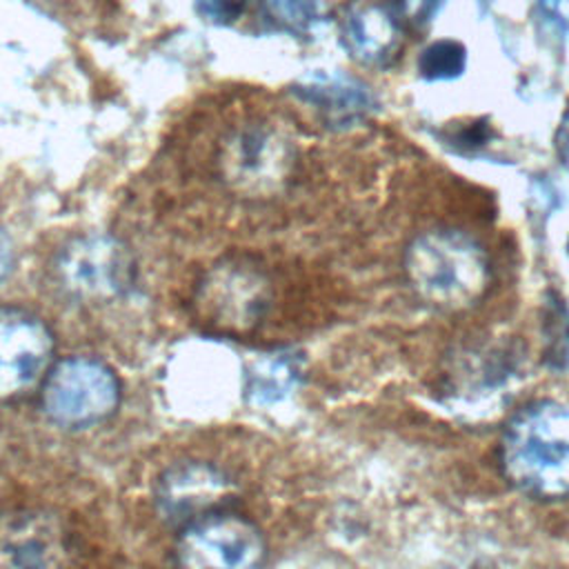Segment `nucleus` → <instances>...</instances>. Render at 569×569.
Listing matches in <instances>:
<instances>
[{"label":"nucleus","mask_w":569,"mask_h":569,"mask_svg":"<svg viewBox=\"0 0 569 569\" xmlns=\"http://www.w3.org/2000/svg\"><path fill=\"white\" fill-rule=\"evenodd\" d=\"M505 476L536 498L569 496V405L536 400L502 433Z\"/></svg>","instance_id":"obj_1"},{"label":"nucleus","mask_w":569,"mask_h":569,"mask_svg":"<svg viewBox=\"0 0 569 569\" xmlns=\"http://www.w3.org/2000/svg\"><path fill=\"white\" fill-rule=\"evenodd\" d=\"M407 276L422 300L440 309L473 305L487 287L482 247L458 229H433L407 249Z\"/></svg>","instance_id":"obj_2"},{"label":"nucleus","mask_w":569,"mask_h":569,"mask_svg":"<svg viewBox=\"0 0 569 569\" xmlns=\"http://www.w3.org/2000/svg\"><path fill=\"white\" fill-rule=\"evenodd\" d=\"M120 400L116 373L89 356H71L49 367L42 378L44 416L64 429H84L107 420Z\"/></svg>","instance_id":"obj_3"},{"label":"nucleus","mask_w":569,"mask_h":569,"mask_svg":"<svg viewBox=\"0 0 569 569\" xmlns=\"http://www.w3.org/2000/svg\"><path fill=\"white\" fill-rule=\"evenodd\" d=\"M222 180L244 196L276 193L293 167V149L282 131L267 122L236 129L220 153Z\"/></svg>","instance_id":"obj_4"},{"label":"nucleus","mask_w":569,"mask_h":569,"mask_svg":"<svg viewBox=\"0 0 569 569\" xmlns=\"http://www.w3.org/2000/svg\"><path fill=\"white\" fill-rule=\"evenodd\" d=\"M264 553L260 529L251 520L220 509L184 525L176 545L178 562L184 567H258Z\"/></svg>","instance_id":"obj_5"},{"label":"nucleus","mask_w":569,"mask_h":569,"mask_svg":"<svg viewBox=\"0 0 569 569\" xmlns=\"http://www.w3.org/2000/svg\"><path fill=\"white\" fill-rule=\"evenodd\" d=\"M60 282L84 300L118 298L131 287V260L120 242L107 236H87L69 242L56 262Z\"/></svg>","instance_id":"obj_6"},{"label":"nucleus","mask_w":569,"mask_h":569,"mask_svg":"<svg viewBox=\"0 0 569 569\" xmlns=\"http://www.w3.org/2000/svg\"><path fill=\"white\" fill-rule=\"evenodd\" d=\"M53 336L27 309L0 307V398H16L49 371Z\"/></svg>","instance_id":"obj_7"},{"label":"nucleus","mask_w":569,"mask_h":569,"mask_svg":"<svg viewBox=\"0 0 569 569\" xmlns=\"http://www.w3.org/2000/svg\"><path fill=\"white\" fill-rule=\"evenodd\" d=\"M233 496V482L213 465L184 460L164 469L156 482V505L173 527L218 511Z\"/></svg>","instance_id":"obj_8"},{"label":"nucleus","mask_w":569,"mask_h":569,"mask_svg":"<svg viewBox=\"0 0 569 569\" xmlns=\"http://www.w3.org/2000/svg\"><path fill=\"white\" fill-rule=\"evenodd\" d=\"M407 22L396 0H351L342 11V40L369 67L393 62L405 44Z\"/></svg>","instance_id":"obj_9"},{"label":"nucleus","mask_w":569,"mask_h":569,"mask_svg":"<svg viewBox=\"0 0 569 569\" xmlns=\"http://www.w3.org/2000/svg\"><path fill=\"white\" fill-rule=\"evenodd\" d=\"M69 553V536L58 516L16 511L0 518V567H56Z\"/></svg>","instance_id":"obj_10"},{"label":"nucleus","mask_w":569,"mask_h":569,"mask_svg":"<svg viewBox=\"0 0 569 569\" xmlns=\"http://www.w3.org/2000/svg\"><path fill=\"white\" fill-rule=\"evenodd\" d=\"M200 305L211 322L227 329L251 327L269 305L267 280L247 267L213 269L202 284Z\"/></svg>","instance_id":"obj_11"},{"label":"nucleus","mask_w":569,"mask_h":569,"mask_svg":"<svg viewBox=\"0 0 569 569\" xmlns=\"http://www.w3.org/2000/svg\"><path fill=\"white\" fill-rule=\"evenodd\" d=\"M293 93L336 124L353 122L373 107L369 89L342 73H313L298 82Z\"/></svg>","instance_id":"obj_12"},{"label":"nucleus","mask_w":569,"mask_h":569,"mask_svg":"<svg viewBox=\"0 0 569 569\" xmlns=\"http://www.w3.org/2000/svg\"><path fill=\"white\" fill-rule=\"evenodd\" d=\"M296 380V365L287 358H269L256 365L249 376V396L256 402H273L287 396Z\"/></svg>","instance_id":"obj_13"},{"label":"nucleus","mask_w":569,"mask_h":569,"mask_svg":"<svg viewBox=\"0 0 569 569\" xmlns=\"http://www.w3.org/2000/svg\"><path fill=\"white\" fill-rule=\"evenodd\" d=\"M465 47L456 40L431 42L418 60V69L427 80H451L465 69Z\"/></svg>","instance_id":"obj_14"},{"label":"nucleus","mask_w":569,"mask_h":569,"mask_svg":"<svg viewBox=\"0 0 569 569\" xmlns=\"http://www.w3.org/2000/svg\"><path fill=\"white\" fill-rule=\"evenodd\" d=\"M267 13L289 31H309L322 16L320 0H264Z\"/></svg>","instance_id":"obj_15"},{"label":"nucleus","mask_w":569,"mask_h":569,"mask_svg":"<svg viewBox=\"0 0 569 569\" xmlns=\"http://www.w3.org/2000/svg\"><path fill=\"white\" fill-rule=\"evenodd\" d=\"M547 360L556 369H565L569 365V309L562 305V300L547 302Z\"/></svg>","instance_id":"obj_16"},{"label":"nucleus","mask_w":569,"mask_h":569,"mask_svg":"<svg viewBox=\"0 0 569 569\" xmlns=\"http://www.w3.org/2000/svg\"><path fill=\"white\" fill-rule=\"evenodd\" d=\"M196 11L213 24H231L240 18L244 0H193Z\"/></svg>","instance_id":"obj_17"},{"label":"nucleus","mask_w":569,"mask_h":569,"mask_svg":"<svg viewBox=\"0 0 569 569\" xmlns=\"http://www.w3.org/2000/svg\"><path fill=\"white\" fill-rule=\"evenodd\" d=\"M493 136L491 127L487 122H471V124H465L462 129H456L451 136H449V142L456 144L460 151H469V149H480L489 142V138Z\"/></svg>","instance_id":"obj_18"},{"label":"nucleus","mask_w":569,"mask_h":569,"mask_svg":"<svg viewBox=\"0 0 569 569\" xmlns=\"http://www.w3.org/2000/svg\"><path fill=\"white\" fill-rule=\"evenodd\" d=\"M396 2H398V9H400L407 27L425 24L438 7V0H396Z\"/></svg>","instance_id":"obj_19"},{"label":"nucleus","mask_w":569,"mask_h":569,"mask_svg":"<svg viewBox=\"0 0 569 569\" xmlns=\"http://www.w3.org/2000/svg\"><path fill=\"white\" fill-rule=\"evenodd\" d=\"M558 151H560V158H562L565 167L569 169V116H567V120L562 122V127L558 131Z\"/></svg>","instance_id":"obj_20"},{"label":"nucleus","mask_w":569,"mask_h":569,"mask_svg":"<svg viewBox=\"0 0 569 569\" xmlns=\"http://www.w3.org/2000/svg\"><path fill=\"white\" fill-rule=\"evenodd\" d=\"M11 269V251H9V242L0 236V280L7 276V271Z\"/></svg>","instance_id":"obj_21"},{"label":"nucleus","mask_w":569,"mask_h":569,"mask_svg":"<svg viewBox=\"0 0 569 569\" xmlns=\"http://www.w3.org/2000/svg\"><path fill=\"white\" fill-rule=\"evenodd\" d=\"M567 253H569V242H567Z\"/></svg>","instance_id":"obj_22"}]
</instances>
